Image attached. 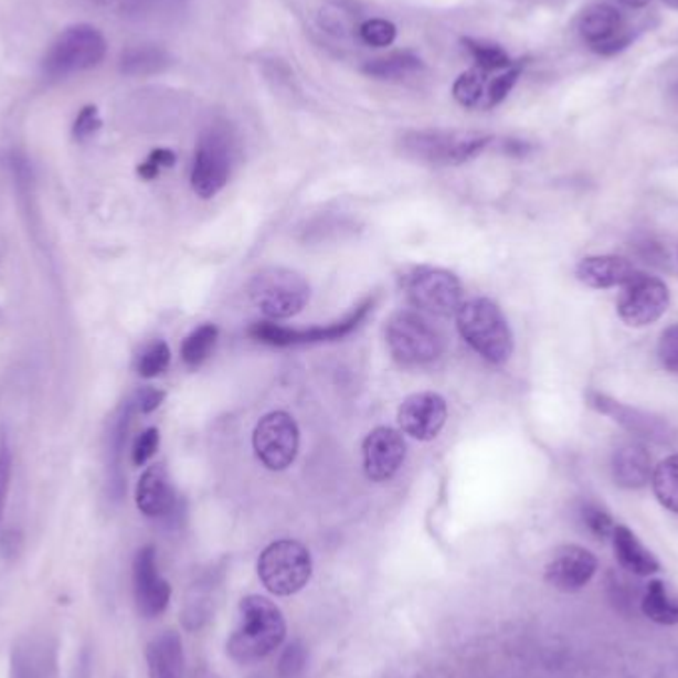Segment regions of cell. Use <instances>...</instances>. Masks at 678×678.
Returning a JSON list of instances; mask_svg holds the SVG:
<instances>
[{"instance_id": "11", "label": "cell", "mask_w": 678, "mask_h": 678, "mask_svg": "<svg viewBox=\"0 0 678 678\" xmlns=\"http://www.w3.org/2000/svg\"><path fill=\"white\" fill-rule=\"evenodd\" d=\"M669 304L670 292L665 282L637 274L621 292L617 314L631 328H645L659 320Z\"/></svg>"}, {"instance_id": "43", "label": "cell", "mask_w": 678, "mask_h": 678, "mask_svg": "<svg viewBox=\"0 0 678 678\" xmlns=\"http://www.w3.org/2000/svg\"><path fill=\"white\" fill-rule=\"evenodd\" d=\"M163 399H166V393L159 391V389H141V391L137 393V407H139L141 413H151V411H156V409L163 403Z\"/></svg>"}, {"instance_id": "35", "label": "cell", "mask_w": 678, "mask_h": 678, "mask_svg": "<svg viewBox=\"0 0 678 678\" xmlns=\"http://www.w3.org/2000/svg\"><path fill=\"white\" fill-rule=\"evenodd\" d=\"M582 516V522L590 532L597 538V540H607L613 536L615 530V523L611 513L603 508V506L595 505V502H585L580 510Z\"/></svg>"}, {"instance_id": "13", "label": "cell", "mask_w": 678, "mask_h": 678, "mask_svg": "<svg viewBox=\"0 0 678 678\" xmlns=\"http://www.w3.org/2000/svg\"><path fill=\"white\" fill-rule=\"evenodd\" d=\"M580 36L587 44V49L601 56H611L627 49L631 30L619 10L610 4H593L582 14Z\"/></svg>"}, {"instance_id": "44", "label": "cell", "mask_w": 678, "mask_h": 678, "mask_svg": "<svg viewBox=\"0 0 678 678\" xmlns=\"http://www.w3.org/2000/svg\"><path fill=\"white\" fill-rule=\"evenodd\" d=\"M0 552L4 558H17L20 552V536L17 532H7L0 538Z\"/></svg>"}, {"instance_id": "31", "label": "cell", "mask_w": 678, "mask_h": 678, "mask_svg": "<svg viewBox=\"0 0 678 678\" xmlns=\"http://www.w3.org/2000/svg\"><path fill=\"white\" fill-rule=\"evenodd\" d=\"M463 44L470 52V56L475 59L476 68L483 70L486 74L502 72V70H508L513 64V60L506 54V50L496 46V44H488V42L473 39L463 40Z\"/></svg>"}, {"instance_id": "19", "label": "cell", "mask_w": 678, "mask_h": 678, "mask_svg": "<svg viewBox=\"0 0 678 678\" xmlns=\"http://www.w3.org/2000/svg\"><path fill=\"white\" fill-rule=\"evenodd\" d=\"M637 274L640 272L635 264L621 256H587L575 268L578 280L597 290L625 286Z\"/></svg>"}, {"instance_id": "17", "label": "cell", "mask_w": 678, "mask_h": 678, "mask_svg": "<svg viewBox=\"0 0 678 678\" xmlns=\"http://www.w3.org/2000/svg\"><path fill=\"white\" fill-rule=\"evenodd\" d=\"M448 407L443 395L425 391L409 395L399 407L401 431L417 441H433L445 426Z\"/></svg>"}, {"instance_id": "9", "label": "cell", "mask_w": 678, "mask_h": 678, "mask_svg": "<svg viewBox=\"0 0 678 678\" xmlns=\"http://www.w3.org/2000/svg\"><path fill=\"white\" fill-rule=\"evenodd\" d=\"M375 298H368L363 304H359L356 310L348 314L343 320L333 321L328 326H316L308 330H294V328H282L271 321H258L254 324L248 333L256 341L266 346H278V348H290V346H306V343H321V341H338L349 336L351 331L358 330L359 324L366 320L369 310H373Z\"/></svg>"}, {"instance_id": "32", "label": "cell", "mask_w": 678, "mask_h": 678, "mask_svg": "<svg viewBox=\"0 0 678 678\" xmlns=\"http://www.w3.org/2000/svg\"><path fill=\"white\" fill-rule=\"evenodd\" d=\"M523 66H526V62L518 60V62H513L510 68L498 72V76L488 82L485 109H492V107L500 106L505 102L508 94L512 92V87L516 86V82L522 76Z\"/></svg>"}, {"instance_id": "10", "label": "cell", "mask_w": 678, "mask_h": 678, "mask_svg": "<svg viewBox=\"0 0 678 678\" xmlns=\"http://www.w3.org/2000/svg\"><path fill=\"white\" fill-rule=\"evenodd\" d=\"M253 445L262 465L271 470H284L296 460L300 431L288 413L274 411L258 421L254 428Z\"/></svg>"}, {"instance_id": "40", "label": "cell", "mask_w": 678, "mask_h": 678, "mask_svg": "<svg viewBox=\"0 0 678 678\" xmlns=\"http://www.w3.org/2000/svg\"><path fill=\"white\" fill-rule=\"evenodd\" d=\"M10 478H12V453H10L7 438L2 436L0 441V520L4 513L7 498H9Z\"/></svg>"}, {"instance_id": "26", "label": "cell", "mask_w": 678, "mask_h": 678, "mask_svg": "<svg viewBox=\"0 0 678 678\" xmlns=\"http://www.w3.org/2000/svg\"><path fill=\"white\" fill-rule=\"evenodd\" d=\"M488 82H490L488 74L483 70H468L453 84V96L463 107L485 109Z\"/></svg>"}, {"instance_id": "12", "label": "cell", "mask_w": 678, "mask_h": 678, "mask_svg": "<svg viewBox=\"0 0 678 678\" xmlns=\"http://www.w3.org/2000/svg\"><path fill=\"white\" fill-rule=\"evenodd\" d=\"M587 405L597 411L601 415H607L613 419L615 423H619L627 433L631 435L639 436L650 443H669L672 438V426L669 425L667 419L649 413V411H643V409L631 407V405H623L621 401L601 393V391H587Z\"/></svg>"}, {"instance_id": "14", "label": "cell", "mask_w": 678, "mask_h": 678, "mask_svg": "<svg viewBox=\"0 0 678 678\" xmlns=\"http://www.w3.org/2000/svg\"><path fill=\"white\" fill-rule=\"evenodd\" d=\"M134 597H136L137 611L147 619L159 617L169 607L171 585L159 573L153 545H146L136 553V560H134Z\"/></svg>"}, {"instance_id": "42", "label": "cell", "mask_w": 678, "mask_h": 678, "mask_svg": "<svg viewBox=\"0 0 678 678\" xmlns=\"http://www.w3.org/2000/svg\"><path fill=\"white\" fill-rule=\"evenodd\" d=\"M637 254L645 262L655 264V266H665L669 262V256L665 253V248L659 243H653V241H643V243L635 244Z\"/></svg>"}, {"instance_id": "30", "label": "cell", "mask_w": 678, "mask_h": 678, "mask_svg": "<svg viewBox=\"0 0 678 678\" xmlns=\"http://www.w3.org/2000/svg\"><path fill=\"white\" fill-rule=\"evenodd\" d=\"M167 56L157 49H129L124 52L119 68L127 76L156 74L166 66Z\"/></svg>"}, {"instance_id": "29", "label": "cell", "mask_w": 678, "mask_h": 678, "mask_svg": "<svg viewBox=\"0 0 678 678\" xmlns=\"http://www.w3.org/2000/svg\"><path fill=\"white\" fill-rule=\"evenodd\" d=\"M421 68V59L411 52H398L388 59L371 60L363 66V74L378 80H398Z\"/></svg>"}, {"instance_id": "8", "label": "cell", "mask_w": 678, "mask_h": 678, "mask_svg": "<svg viewBox=\"0 0 678 678\" xmlns=\"http://www.w3.org/2000/svg\"><path fill=\"white\" fill-rule=\"evenodd\" d=\"M403 288L409 301L419 311H426L441 318L456 316L458 308L465 304L463 284L453 272L433 266L413 268L403 280Z\"/></svg>"}, {"instance_id": "41", "label": "cell", "mask_w": 678, "mask_h": 678, "mask_svg": "<svg viewBox=\"0 0 678 678\" xmlns=\"http://www.w3.org/2000/svg\"><path fill=\"white\" fill-rule=\"evenodd\" d=\"M157 446H159V431L157 428L144 431L137 436L136 445H134V465H146L147 460L156 455Z\"/></svg>"}, {"instance_id": "2", "label": "cell", "mask_w": 678, "mask_h": 678, "mask_svg": "<svg viewBox=\"0 0 678 678\" xmlns=\"http://www.w3.org/2000/svg\"><path fill=\"white\" fill-rule=\"evenodd\" d=\"M456 326L466 343L486 361L502 366L512 356V331L495 301L486 298L465 301L456 311Z\"/></svg>"}, {"instance_id": "18", "label": "cell", "mask_w": 678, "mask_h": 678, "mask_svg": "<svg viewBox=\"0 0 678 678\" xmlns=\"http://www.w3.org/2000/svg\"><path fill=\"white\" fill-rule=\"evenodd\" d=\"M597 572V558L582 545H563L545 565V582L560 592L583 590Z\"/></svg>"}, {"instance_id": "39", "label": "cell", "mask_w": 678, "mask_h": 678, "mask_svg": "<svg viewBox=\"0 0 678 678\" xmlns=\"http://www.w3.org/2000/svg\"><path fill=\"white\" fill-rule=\"evenodd\" d=\"M174 161H177V157H174L173 151H169V149H156L151 156L147 157L141 166L137 167V173H139L141 179L151 181V179H156L161 169L173 167Z\"/></svg>"}, {"instance_id": "37", "label": "cell", "mask_w": 678, "mask_h": 678, "mask_svg": "<svg viewBox=\"0 0 678 678\" xmlns=\"http://www.w3.org/2000/svg\"><path fill=\"white\" fill-rule=\"evenodd\" d=\"M659 361L672 375H678V324L663 331L659 339Z\"/></svg>"}, {"instance_id": "6", "label": "cell", "mask_w": 678, "mask_h": 678, "mask_svg": "<svg viewBox=\"0 0 678 678\" xmlns=\"http://www.w3.org/2000/svg\"><path fill=\"white\" fill-rule=\"evenodd\" d=\"M311 572L310 550L296 540L271 543L258 558L262 585L278 597H290L301 592L310 582Z\"/></svg>"}, {"instance_id": "46", "label": "cell", "mask_w": 678, "mask_h": 678, "mask_svg": "<svg viewBox=\"0 0 678 678\" xmlns=\"http://www.w3.org/2000/svg\"><path fill=\"white\" fill-rule=\"evenodd\" d=\"M194 678H219V677H216L214 672H211V670L201 669L194 672Z\"/></svg>"}, {"instance_id": "3", "label": "cell", "mask_w": 678, "mask_h": 678, "mask_svg": "<svg viewBox=\"0 0 678 678\" xmlns=\"http://www.w3.org/2000/svg\"><path fill=\"white\" fill-rule=\"evenodd\" d=\"M310 284L300 272L268 266L256 272L248 284L254 306L272 320H288L310 301Z\"/></svg>"}, {"instance_id": "23", "label": "cell", "mask_w": 678, "mask_h": 678, "mask_svg": "<svg viewBox=\"0 0 678 678\" xmlns=\"http://www.w3.org/2000/svg\"><path fill=\"white\" fill-rule=\"evenodd\" d=\"M149 678H184L183 643L174 631L157 635L147 647Z\"/></svg>"}, {"instance_id": "1", "label": "cell", "mask_w": 678, "mask_h": 678, "mask_svg": "<svg viewBox=\"0 0 678 678\" xmlns=\"http://www.w3.org/2000/svg\"><path fill=\"white\" fill-rule=\"evenodd\" d=\"M286 639V619L280 607L262 595H248L239 605V621L226 650L241 665L266 659Z\"/></svg>"}, {"instance_id": "20", "label": "cell", "mask_w": 678, "mask_h": 678, "mask_svg": "<svg viewBox=\"0 0 678 678\" xmlns=\"http://www.w3.org/2000/svg\"><path fill=\"white\" fill-rule=\"evenodd\" d=\"M136 502L147 518H166L173 512L174 492L166 466H149L141 475L137 483Z\"/></svg>"}, {"instance_id": "38", "label": "cell", "mask_w": 678, "mask_h": 678, "mask_svg": "<svg viewBox=\"0 0 678 678\" xmlns=\"http://www.w3.org/2000/svg\"><path fill=\"white\" fill-rule=\"evenodd\" d=\"M99 129H102V117H99L97 107H82V112H80L76 121H74V129H72L74 137H76L78 141H87L89 137L96 136Z\"/></svg>"}, {"instance_id": "15", "label": "cell", "mask_w": 678, "mask_h": 678, "mask_svg": "<svg viewBox=\"0 0 678 678\" xmlns=\"http://www.w3.org/2000/svg\"><path fill=\"white\" fill-rule=\"evenodd\" d=\"M231 174L229 146L219 134H209L201 139L194 153L191 184L201 199H211L221 193Z\"/></svg>"}, {"instance_id": "24", "label": "cell", "mask_w": 678, "mask_h": 678, "mask_svg": "<svg viewBox=\"0 0 678 678\" xmlns=\"http://www.w3.org/2000/svg\"><path fill=\"white\" fill-rule=\"evenodd\" d=\"M611 540H613L615 558L623 570L640 575V578L659 572L660 565L657 558L640 543L639 538L631 532L627 526H615Z\"/></svg>"}, {"instance_id": "33", "label": "cell", "mask_w": 678, "mask_h": 678, "mask_svg": "<svg viewBox=\"0 0 678 678\" xmlns=\"http://www.w3.org/2000/svg\"><path fill=\"white\" fill-rule=\"evenodd\" d=\"M308 665V650L301 640H292L282 650L278 660V678H301Z\"/></svg>"}, {"instance_id": "7", "label": "cell", "mask_w": 678, "mask_h": 678, "mask_svg": "<svg viewBox=\"0 0 678 678\" xmlns=\"http://www.w3.org/2000/svg\"><path fill=\"white\" fill-rule=\"evenodd\" d=\"M492 137L456 131H415L403 137V151L431 166H463L490 146Z\"/></svg>"}, {"instance_id": "28", "label": "cell", "mask_w": 678, "mask_h": 678, "mask_svg": "<svg viewBox=\"0 0 678 678\" xmlns=\"http://www.w3.org/2000/svg\"><path fill=\"white\" fill-rule=\"evenodd\" d=\"M219 338V328L214 324H203L201 328L191 331L181 346V358L189 368H199L211 356Z\"/></svg>"}, {"instance_id": "16", "label": "cell", "mask_w": 678, "mask_h": 678, "mask_svg": "<svg viewBox=\"0 0 678 678\" xmlns=\"http://www.w3.org/2000/svg\"><path fill=\"white\" fill-rule=\"evenodd\" d=\"M407 445L403 435L391 426H378L363 441L366 475L373 483H388L405 463Z\"/></svg>"}, {"instance_id": "47", "label": "cell", "mask_w": 678, "mask_h": 678, "mask_svg": "<svg viewBox=\"0 0 678 678\" xmlns=\"http://www.w3.org/2000/svg\"><path fill=\"white\" fill-rule=\"evenodd\" d=\"M665 4H669L670 9L678 10V0H663Z\"/></svg>"}, {"instance_id": "45", "label": "cell", "mask_w": 678, "mask_h": 678, "mask_svg": "<svg viewBox=\"0 0 678 678\" xmlns=\"http://www.w3.org/2000/svg\"><path fill=\"white\" fill-rule=\"evenodd\" d=\"M625 7H629V9H643V7H647L650 0H621Z\"/></svg>"}, {"instance_id": "22", "label": "cell", "mask_w": 678, "mask_h": 678, "mask_svg": "<svg viewBox=\"0 0 678 678\" xmlns=\"http://www.w3.org/2000/svg\"><path fill=\"white\" fill-rule=\"evenodd\" d=\"M611 473L615 485L627 490L643 488L650 480L649 451L639 443H629L615 451Z\"/></svg>"}, {"instance_id": "25", "label": "cell", "mask_w": 678, "mask_h": 678, "mask_svg": "<svg viewBox=\"0 0 678 678\" xmlns=\"http://www.w3.org/2000/svg\"><path fill=\"white\" fill-rule=\"evenodd\" d=\"M640 607L650 621L659 625H677L678 623V597H675L669 592V587L659 580L647 583Z\"/></svg>"}, {"instance_id": "5", "label": "cell", "mask_w": 678, "mask_h": 678, "mask_svg": "<svg viewBox=\"0 0 678 678\" xmlns=\"http://www.w3.org/2000/svg\"><path fill=\"white\" fill-rule=\"evenodd\" d=\"M385 338L391 356L405 368L431 363L445 351V338L419 310L395 311L385 326Z\"/></svg>"}, {"instance_id": "36", "label": "cell", "mask_w": 678, "mask_h": 678, "mask_svg": "<svg viewBox=\"0 0 678 678\" xmlns=\"http://www.w3.org/2000/svg\"><path fill=\"white\" fill-rule=\"evenodd\" d=\"M169 363H171L169 346H167L166 341H157L139 358L137 371H139L141 378H157V375H161L169 368Z\"/></svg>"}, {"instance_id": "27", "label": "cell", "mask_w": 678, "mask_h": 678, "mask_svg": "<svg viewBox=\"0 0 678 678\" xmlns=\"http://www.w3.org/2000/svg\"><path fill=\"white\" fill-rule=\"evenodd\" d=\"M653 490L660 505L678 513V455L669 456L653 473Z\"/></svg>"}, {"instance_id": "34", "label": "cell", "mask_w": 678, "mask_h": 678, "mask_svg": "<svg viewBox=\"0 0 678 678\" xmlns=\"http://www.w3.org/2000/svg\"><path fill=\"white\" fill-rule=\"evenodd\" d=\"M359 36L369 46L383 49V46H391L395 39H398V27L385 19L366 20L359 27Z\"/></svg>"}, {"instance_id": "21", "label": "cell", "mask_w": 678, "mask_h": 678, "mask_svg": "<svg viewBox=\"0 0 678 678\" xmlns=\"http://www.w3.org/2000/svg\"><path fill=\"white\" fill-rule=\"evenodd\" d=\"M12 678H54L56 650L46 639H24L12 649Z\"/></svg>"}, {"instance_id": "4", "label": "cell", "mask_w": 678, "mask_h": 678, "mask_svg": "<svg viewBox=\"0 0 678 678\" xmlns=\"http://www.w3.org/2000/svg\"><path fill=\"white\" fill-rule=\"evenodd\" d=\"M107 54L104 34L92 24H74L50 44L42 60V70L49 78H68L99 66Z\"/></svg>"}]
</instances>
